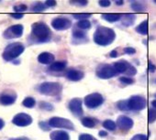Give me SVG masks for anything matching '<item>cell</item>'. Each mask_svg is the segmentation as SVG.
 Wrapping results in <instances>:
<instances>
[{
  "instance_id": "obj_1",
  "label": "cell",
  "mask_w": 156,
  "mask_h": 140,
  "mask_svg": "<svg viewBox=\"0 0 156 140\" xmlns=\"http://www.w3.org/2000/svg\"><path fill=\"white\" fill-rule=\"evenodd\" d=\"M51 39V30L49 26L42 22H35L31 25V31L28 38L30 44H41L50 41Z\"/></svg>"
},
{
  "instance_id": "obj_2",
  "label": "cell",
  "mask_w": 156,
  "mask_h": 140,
  "mask_svg": "<svg viewBox=\"0 0 156 140\" xmlns=\"http://www.w3.org/2000/svg\"><path fill=\"white\" fill-rule=\"evenodd\" d=\"M116 39V32L114 29L107 27H98L93 36L94 42L101 47H106L114 42Z\"/></svg>"
},
{
  "instance_id": "obj_3",
  "label": "cell",
  "mask_w": 156,
  "mask_h": 140,
  "mask_svg": "<svg viewBox=\"0 0 156 140\" xmlns=\"http://www.w3.org/2000/svg\"><path fill=\"white\" fill-rule=\"evenodd\" d=\"M25 50V46L21 42H12L9 44L2 52V58L5 61H13L19 58Z\"/></svg>"
},
{
  "instance_id": "obj_4",
  "label": "cell",
  "mask_w": 156,
  "mask_h": 140,
  "mask_svg": "<svg viewBox=\"0 0 156 140\" xmlns=\"http://www.w3.org/2000/svg\"><path fill=\"white\" fill-rule=\"evenodd\" d=\"M37 90L46 96H57L62 93V85L56 82H44L37 86Z\"/></svg>"
},
{
  "instance_id": "obj_5",
  "label": "cell",
  "mask_w": 156,
  "mask_h": 140,
  "mask_svg": "<svg viewBox=\"0 0 156 140\" xmlns=\"http://www.w3.org/2000/svg\"><path fill=\"white\" fill-rule=\"evenodd\" d=\"M118 74L113 64H100L96 71V75L102 80H108Z\"/></svg>"
},
{
  "instance_id": "obj_6",
  "label": "cell",
  "mask_w": 156,
  "mask_h": 140,
  "mask_svg": "<svg viewBox=\"0 0 156 140\" xmlns=\"http://www.w3.org/2000/svg\"><path fill=\"white\" fill-rule=\"evenodd\" d=\"M48 123L51 127H54V128L66 129V130H71V131L75 129L73 123L71 120H69L67 118H63V117L53 116V117L50 118Z\"/></svg>"
},
{
  "instance_id": "obj_7",
  "label": "cell",
  "mask_w": 156,
  "mask_h": 140,
  "mask_svg": "<svg viewBox=\"0 0 156 140\" xmlns=\"http://www.w3.org/2000/svg\"><path fill=\"white\" fill-rule=\"evenodd\" d=\"M104 97L99 93H92L90 94H87L84 99L85 105L89 109H96L101 106L104 104Z\"/></svg>"
},
{
  "instance_id": "obj_8",
  "label": "cell",
  "mask_w": 156,
  "mask_h": 140,
  "mask_svg": "<svg viewBox=\"0 0 156 140\" xmlns=\"http://www.w3.org/2000/svg\"><path fill=\"white\" fill-rule=\"evenodd\" d=\"M128 106L129 111H141L146 108V99L142 95H132L128 100Z\"/></svg>"
},
{
  "instance_id": "obj_9",
  "label": "cell",
  "mask_w": 156,
  "mask_h": 140,
  "mask_svg": "<svg viewBox=\"0 0 156 140\" xmlns=\"http://www.w3.org/2000/svg\"><path fill=\"white\" fill-rule=\"evenodd\" d=\"M24 27L21 24H16L9 27L7 29L4 30L2 36L5 39H19L23 35Z\"/></svg>"
},
{
  "instance_id": "obj_10",
  "label": "cell",
  "mask_w": 156,
  "mask_h": 140,
  "mask_svg": "<svg viewBox=\"0 0 156 140\" xmlns=\"http://www.w3.org/2000/svg\"><path fill=\"white\" fill-rule=\"evenodd\" d=\"M83 100L79 97H74L68 103V108L70 112L76 117H80L84 114L83 110Z\"/></svg>"
},
{
  "instance_id": "obj_11",
  "label": "cell",
  "mask_w": 156,
  "mask_h": 140,
  "mask_svg": "<svg viewBox=\"0 0 156 140\" xmlns=\"http://www.w3.org/2000/svg\"><path fill=\"white\" fill-rule=\"evenodd\" d=\"M18 98L17 93L12 89H6L0 93V104L1 105H11Z\"/></svg>"
},
{
  "instance_id": "obj_12",
  "label": "cell",
  "mask_w": 156,
  "mask_h": 140,
  "mask_svg": "<svg viewBox=\"0 0 156 140\" xmlns=\"http://www.w3.org/2000/svg\"><path fill=\"white\" fill-rule=\"evenodd\" d=\"M51 25L52 29H54L55 30L62 31V30L69 29L72 27V21L68 18L57 17V18H54L51 20Z\"/></svg>"
},
{
  "instance_id": "obj_13",
  "label": "cell",
  "mask_w": 156,
  "mask_h": 140,
  "mask_svg": "<svg viewBox=\"0 0 156 140\" xmlns=\"http://www.w3.org/2000/svg\"><path fill=\"white\" fill-rule=\"evenodd\" d=\"M32 121H33L32 117L26 113H19L11 120L12 124L20 127L28 126L32 124Z\"/></svg>"
},
{
  "instance_id": "obj_14",
  "label": "cell",
  "mask_w": 156,
  "mask_h": 140,
  "mask_svg": "<svg viewBox=\"0 0 156 140\" xmlns=\"http://www.w3.org/2000/svg\"><path fill=\"white\" fill-rule=\"evenodd\" d=\"M116 124H117V126L122 131H129L134 125L133 120L127 115H119L117 118Z\"/></svg>"
},
{
  "instance_id": "obj_15",
  "label": "cell",
  "mask_w": 156,
  "mask_h": 140,
  "mask_svg": "<svg viewBox=\"0 0 156 140\" xmlns=\"http://www.w3.org/2000/svg\"><path fill=\"white\" fill-rule=\"evenodd\" d=\"M66 78L71 82H79L85 77L84 72L76 69H69L65 73Z\"/></svg>"
},
{
  "instance_id": "obj_16",
  "label": "cell",
  "mask_w": 156,
  "mask_h": 140,
  "mask_svg": "<svg viewBox=\"0 0 156 140\" xmlns=\"http://www.w3.org/2000/svg\"><path fill=\"white\" fill-rule=\"evenodd\" d=\"M113 66L117 71L118 74H125L126 75L128 71L131 68L132 65L129 61L121 60H119V61H116L115 63H113Z\"/></svg>"
},
{
  "instance_id": "obj_17",
  "label": "cell",
  "mask_w": 156,
  "mask_h": 140,
  "mask_svg": "<svg viewBox=\"0 0 156 140\" xmlns=\"http://www.w3.org/2000/svg\"><path fill=\"white\" fill-rule=\"evenodd\" d=\"M72 36H73V44H77L78 43L77 41H79V44L87 42V32H85L84 30L78 29H73V33H72Z\"/></svg>"
},
{
  "instance_id": "obj_18",
  "label": "cell",
  "mask_w": 156,
  "mask_h": 140,
  "mask_svg": "<svg viewBox=\"0 0 156 140\" xmlns=\"http://www.w3.org/2000/svg\"><path fill=\"white\" fill-rule=\"evenodd\" d=\"M54 60H55L54 55L51 52H48V51L41 52L38 56V61L43 65H51V63L54 62Z\"/></svg>"
},
{
  "instance_id": "obj_19",
  "label": "cell",
  "mask_w": 156,
  "mask_h": 140,
  "mask_svg": "<svg viewBox=\"0 0 156 140\" xmlns=\"http://www.w3.org/2000/svg\"><path fill=\"white\" fill-rule=\"evenodd\" d=\"M51 140H70V135L64 130H55L50 134Z\"/></svg>"
},
{
  "instance_id": "obj_20",
  "label": "cell",
  "mask_w": 156,
  "mask_h": 140,
  "mask_svg": "<svg viewBox=\"0 0 156 140\" xmlns=\"http://www.w3.org/2000/svg\"><path fill=\"white\" fill-rule=\"evenodd\" d=\"M122 16L123 14L121 13H103L101 15V18L109 23H115L121 20Z\"/></svg>"
},
{
  "instance_id": "obj_21",
  "label": "cell",
  "mask_w": 156,
  "mask_h": 140,
  "mask_svg": "<svg viewBox=\"0 0 156 140\" xmlns=\"http://www.w3.org/2000/svg\"><path fill=\"white\" fill-rule=\"evenodd\" d=\"M121 24L126 27V28H129L130 26H132L135 21H136V15L135 14H132V13H126V14H123L122 16V19H121Z\"/></svg>"
},
{
  "instance_id": "obj_22",
  "label": "cell",
  "mask_w": 156,
  "mask_h": 140,
  "mask_svg": "<svg viewBox=\"0 0 156 140\" xmlns=\"http://www.w3.org/2000/svg\"><path fill=\"white\" fill-rule=\"evenodd\" d=\"M67 66V61L66 60H58V61H54L53 63H51L49 66V70L51 72H62L66 68Z\"/></svg>"
},
{
  "instance_id": "obj_23",
  "label": "cell",
  "mask_w": 156,
  "mask_h": 140,
  "mask_svg": "<svg viewBox=\"0 0 156 140\" xmlns=\"http://www.w3.org/2000/svg\"><path fill=\"white\" fill-rule=\"evenodd\" d=\"M98 123V119H95V118H92V117H88V116L83 117L81 119V124L85 127H87V128H94Z\"/></svg>"
},
{
  "instance_id": "obj_24",
  "label": "cell",
  "mask_w": 156,
  "mask_h": 140,
  "mask_svg": "<svg viewBox=\"0 0 156 140\" xmlns=\"http://www.w3.org/2000/svg\"><path fill=\"white\" fill-rule=\"evenodd\" d=\"M130 8L132 10L136 12H144L146 10V5L144 2L140 1H131L130 2Z\"/></svg>"
},
{
  "instance_id": "obj_25",
  "label": "cell",
  "mask_w": 156,
  "mask_h": 140,
  "mask_svg": "<svg viewBox=\"0 0 156 140\" xmlns=\"http://www.w3.org/2000/svg\"><path fill=\"white\" fill-rule=\"evenodd\" d=\"M136 32L140 34V35H143V36H146L148 34V20L145 19L143 20L142 22H140L135 29Z\"/></svg>"
},
{
  "instance_id": "obj_26",
  "label": "cell",
  "mask_w": 156,
  "mask_h": 140,
  "mask_svg": "<svg viewBox=\"0 0 156 140\" xmlns=\"http://www.w3.org/2000/svg\"><path fill=\"white\" fill-rule=\"evenodd\" d=\"M46 9H47L46 5L44 3H41V2H34L30 6V11L34 12V13L43 12V11H45Z\"/></svg>"
},
{
  "instance_id": "obj_27",
  "label": "cell",
  "mask_w": 156,
  "mask_h": 140,
  "mask_svg": "<svg viewBox=\"0 0 156 140\" xmlns=\"http://www.w3.org/2000/svg\"><path fill=\"white\" fill-rule=\"evenodd\" d=\"M76 29H81V30H88L91 29L92 24L88 19H84V20H79L76 24H75Z\"/></svg>"
},
{
  "instance_id": "obj_28",
  "label": "cell",
  "mask_w": 156,
  "mask_h": 140,
  "mask_svg": "<svg viewBox=\"0 0 156 140\" xmlns=\"http://www.w3.org/2000/svg\"><path fill=\"white\" fill-rule=\"evenodd\" d=\"M22 105L26 108H34L36 105V100L31 97V96H28L26 97L23 101H22Z\"/></svg>"
},
{
  "instance_id": "obj_29",
  "label": "cell",
  "mask_w": 156,
  "mask_h": 140,
  "mask_svg": "<svg viewBox=\"0 0 156 140\" xmlns=\"http://www.w3.org/2000/svg\"><path fill=\"white\" fill-rule=\"evenodd\" d=\"M102 125H103V127L108 131H115L117 128V124L113 120H110V119L105 120Z\"/></svg>"
},
{
  "instance_id": "obj_30",
  "label": "cell",
  "mask_w": 156,
  "mask_h": 140,
  "mask_svg": "<svg viewBox=\"0 0 156 140\" xmlns=\"http://www.w3.org/2000/svg\"><path fill=\"white\" fill-rule=\"evenodd\" d=\"M39 107H40V109L44 110V111H48V112H51V111H53L54 110V107H53V105L51 103L44 102V101L40 102Z\"/></svg>"
},
{
  "instance_id": "obj_31",
  "label": "cell",
  "mask_w": 156,
  "mask_h": 140,
  "mask_svg": "<svg viewBox=\"0 0 156 140\" xmlns=\"http://www.w3.org/2000/svg\"><path fill=\"white\" fill-rule=\"evenodd\" d=\"M72 16L75 19H78V21H79V20L88 19L89 18L92 17V14L91 13H73V14H72Z\"/></svg>"
},
{
  "instance_id": "obj_32",
  "label": "cell",
  "mask_w": 156,
  "mask_h": 140,
  "mask_svg": "<svg viewBox=\"0 0 156 140\" xmlns=\"http://www.w3.org/2000/svg\"><path fill=\"white\" fill-rule=\"evenodd\" d=\"M117 107H118L120 111H123V112L129 111V106H128V101H127V100H121V101L118 102V103H117Z\"/></svg>"
},
{
  "instance_id": "obj_33",
  "label": "cell",
  "mask_w": 156,
  "mask_h": 140,
  "mask_svg": "<svg viewBox=\"0 0 156 140\" xmlns=\"http://www.w3.org/2000/svg\"><path fill=\"white\" fill-rule=\"evenodd\" d=\"M13 9L15 10V13H23L26 12L28 10V6L25 4H19V5H15Z\"/></svg>"
},
{
  "instance_id": "obj_34",
  "label": "cell",
  "mask_w": 156,
  "mask_h": 140,
  "mask_svg": "<svg viewBox=\"0 0 156 140\" xmlns=\"http://www.w3.org/2000/svg\"><path fill=\"white\" fill-rule=\"evenodd\" d=\"M119 82L123 84H127V85H130L133 84L135 83V80L131 77H128V76H121L119 77Z\"/></svg>"
},
{
  "instance_id": "obj_35",
  "label": "cell",
  "mask_w": 156,
  "mask_h": 140,
  "mask_svg": "<svg viewBox=\"0 0 156 140\" xmlns=\"http://www.w3.org/2000/svg\"><path fill=\"white\" fill-rule=\"evenodd\" d=\"M88 3L89 2L87 0H72V1H70L71 5H74L77 7H86L88 5Z\"/></svg>"
},
{
  "instance_id": "obj_36",
  "label": "cell",
  "mask_w": 156,
  "mask_h": 140,
  "mask_svg": "<svg viewBox=\"0 0 156 140\" xmlns=\"http://www.w3.org/2000/svg\"><path fill=\"white\" fill-rule=\"evenodd\" d=\"M149 123L152 124L156 121V109L150 108L149 109Z\"/></svg>"
},
{
  "instance_id": "obj_37",
  "label": "cell",
  "mask_w": 156,
  "mask_h": 140,
  "mask_svg": "<svg viewBox=\"0 0 156 140\" xmlns=\"http://www.w3.org/2000/svg\"><path fill=\"white\" fill-rule=\"evenodd\" d=\"M78 140H98V139L90 134L83 133V134L79 135V136H78Z\"/></svg>"
},
{
  "instance_id": "obj_38",
  "label": "cell",
  "mask_w": 156,
  "mask_h": 140,
  "mask_svg": "<svg viewBox=\"0 0 156 140\" xmlns=\"http://www.w3.org/2000/svg\"><path fill=\"white\" fill-rule=\"evenodd\" d=\"M39 126H40L41 129L43 130V131H50L51 128V127L50 126L49 123H48V122H45V121L40 122V123H39Z\"/></svg>"
},
{
  "instance_id": "obj_39",
  "label": "cell",
  "mask_w": 156,
  "mask_h": 140,
  "mask_svg": "<svg viewBox=\"0 0 156 140\" xmlns=\"http://www.w3.org/2000/svg\"><path fill=\"white\" fill-rule=\"evenodd\" d=\"M130 140H148V136L144 134H137L133 135Z\"/></svg>"
},
{
  "instance_id": "obj_40",
  "label": "cell",
  "mask_w": 156,
  "mask_h": 140,
  "mask_svg": "<svg viewBox=\"0 0 156 140\" xmlns=\"http://www.w3.org/2000/svg\"><path fill=\"white\" fill-rule=\"evenodd\" d=\"M123 51H124V53H126L128 55H132V54L136 53V50L132 47H126V48H124Z\"/></svg>"
},
{
  "instance_id": "obj_41",
  "label": "cell",
  "mask_w": 156,
  "mask_h": 140,
  "mask_svg": "<svg viewBox=\"0 0 156 140\" xmlns=\"http://www.w3.org/2000/svg\"><path fill=\"white\" fill-rule=\"evenodd\" d=\"M98 5L102 8H108L111 5V1H109V0H100V1H98Z\"/></svg>"
},
{
  "instance_id": "obj_42",
  "label": "cell",
  "mask_w": 156,
  "mask_h": 140,
  "mask_svg": "<svg viewBox=\"0 0 156 140\" xmlns=\"http://www.w3.org/2000/svg\"><path fill=\"white\" fill-rule=\"evenodd\" d=\"M9 16L15 19H21L24 17V14L23 13H10Z\"/></svg>"
},
{
  "instance_id": "obj_43",
  "label": "cell",
  "mask_w": 156,
  "mask_h": 140,
  "mask_svg": "<svg viewBox=\"0 0 156 140\" xmlns=\"http://www.w3.org/2000/svg\"><path fill=\"white\" fill-rule=\"evenodd\" d=\"M44 4L46 5L47 8H52V7H55L57 2L54 1V0H47V1L44 2Z\"/></svg>"
},
{
  "instance_id": "obj_44",
  "label": "cell",
  "mask_w": 156,
  "mask_h": 140,
  "mask_svg": "<svg viewBox=\"0 0 156 140\" xmlns=\"http://www.w3.org/2000/svg\"><path fill=\"white\" fill-rule=\"evenodd\" d=\"M148 70L150 73H154L156 71V66L154 64H152L151 61H149V66H148Z\"/></svg>"
},
{
  "instance_id": "obj_45",
  "label": "cell",
  "mask_w": 156,
  "mask_h": 140,
  "mask_svg": "<svg viewBox=\"0 0 156 140\" xmlns=\"http://www.w3.org/2000/svg\"><path fill=\"white\" fill-rule=\"evenodd\" d=\"M109 56H110L111 58H117V57H119V52H118V50H114L110 51Z\"/></svg>"
},
{
  "instance_id": "obj_46",
  "label": "cell",
  "mask_w": 156,
  "mask_h": 140,
  "mask_svg": "<svg viewBox=\"0 0 156 140\" xmlns=\"http://www.w3.org/2000/svg\"><path fill=\"white\" fill-rule=\"evenodd\" d=\"M98 135H99L100 137H106V136L108 135V132L105 131V130H100V131L98 132Z\"/></svg>"
},
{
  "instance_id": "obj_47",
  "label": "cell",
  "mask_w": 156,
  "mask_h": 140,
  "mask_svg": "<svg viewBox=\"0 0 156 140\" xmlns=\"http://www.w3.org/2000/svg\"><path fill=\"white\" fill-rule=\"evenodd\" d=\"M5 125H6L5 121L2 118H0V130H2L5 127Z\"/></svg>"
},
{
  "instance_id": "obj_48",
  "label": "cell",
  "mask_w": 156,
  "mask_h": 140,
  "mask_svg": "<svg viewBox=\"0 0 156 140\" xmlns=\"http://www.w3.org/2000/svg\"><path fill=\"white\" fill-rule=\"evenodd\" d=\"M115 4L117 6H122V5H124V1H123V0H116Z\"/></svg>"
},
{
  "instance_id": "obj_49",
  "label": "cell",
  "mask_w": 156,
  "mask_h": 140,
  "mask_svg": "<svg viewBox=\"0 0 156 140\" xmlns=\"http://www.w3.org/2000/svg\"><path fill=\"white\" fill-rule=\"evenodd\" d=\"M8 140H28L26 137H17V138H9Z\"/></svg>"
},
{
  "instance_id": "obj_50",
  "label": "cell",
  "mask_w": 156,
  "mask_h": 140,
  "mask_svg": "<svg viewBox=\"0 0 156 140\" xmlns=\"http://www.w3.org/2000/svg\"><path fill=\"white\" fill-rule=\"evenodd\" d=\"M151 106H152V108H154V109H156V99H154V100H152V101L151 102Z\"/></svg>"
},
{
  "instance_id": "obj_51",
  "label": "cell",
  "mask_w": 156,
  "mask_h": 140,
  "mask_svg": "<svg viewBox=\"0 0 156 140\" xmlns=\"http://www.w3.org/2000/svg\"><path fill=\"white\" fill-rule=\"evenodd\" d=\"M153 3H154V4H156V0H153Z\"/></svg>"
},
{
  "instance_id": "obj_52",
  "label": "cell",
  "mask_w": 156,
  "mask_h": 140,
  "mask_svg": "<svg viewBox=\"0 0 156 140\" xmlns=\"http://www.w3.org/2000/svg\"><path fill=\"white\" fill-rule=\"evenodd\" d=\"M154 97H155V98H156V94H154Z\"/></svg>"
}]
</instances>
